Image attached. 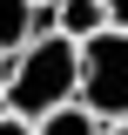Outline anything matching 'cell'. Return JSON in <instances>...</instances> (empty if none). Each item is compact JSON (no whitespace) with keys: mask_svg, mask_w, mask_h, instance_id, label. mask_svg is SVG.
<instances>
[{"mask_svg":"<svg viewBox=\"0 0 128 135\" xmlns=\"http://www.w3.org/2000/svg\"><path fill=\"white\" fill-rule=\"evenodd\" d=\"M81 101V47L67 34L47 41H27V47L7 61V88H0V108L20 122H47L54 108Z\"/></svg>","mask_w":128,"mask_h":135,"instance_id":"1","label":"cell"},{"mask_svg":"<svg viewBox=\"0 0 128 135\" xmlns=\"http://www.w3.org/2000/svg\"><path fill=\"white\" fill-rule=\"evenodd\" d=\"M81 108L108 128V122H128V34H95L81 41Z\"/></svg>","mask_w":128,"mask_h":135,"instance_id":"2","label":"cell"},{"mask_svg":"<svg viewBox=\"0 0 128 135\" xmlns=\"http://www.w3.org/2000/svg\"><path fill=\"white\" fill-rule=\"evenodd\" d=\"M54 27L67 34V41H95V34H108V0H54Z\"/></svg>","mask_w":128,"mask_h":135,"instance_id":"3","label":"cell"},{"mask_svg":"<svg viewBox=\"0 0 128 135\" xmlns=\"http://www.w3.org/2000/svg\"><path fill=\"white\" fill-rule=\"evenodd\" d=\"M27 41H34V0H0V54L14 61Z\"/></svg>","mask_w":128,"mask_h":135,"instance_id":"4","label":"cell"},{"mask_svg":"<svg viewBox=\"0 0 128 135\" xmlns=\"http://www.w3.org/2000/svg\"><path fill=\"white\" fill-rule=\"evenodd\" d=\"M34 135H101V122L81 108V101H67V108H54L47 122H34Z\"/></svg>","mask_w":128,"mask_h":135,"instance_id":"5","label":"cell"},{"mask_svg":"<svg viewBox=\"0 0 128 135\" xmlns=\"http://www.w3.org/2000/svg\"><path fill=\"white\" fill-rule=\"evenodd\" d=\"M0 135H34V122H20V115H7V108H0Z\"/></svg>","mask_w":128,"mask_h":135,"instance_id":"6","label":"cell"},{"mask_svg":"<svg viewBox=\"0 0 128 135\" xmlns=\"http://www.w3.org/2000/svg\"><path fill=\"white\" fill-rule=\"evenodd\" d=\"M108 27H115V34H128V0H108Z\"/></svg>","mask_w":128,"mask_h":135,"instance_id":"7","label":"cell"},{"mask_svg":"<svg viewBox=\"0 0 128 135\" xmlns=\"http://www.w3.org/2000/svg\"><path fill=\"white\" fill-rule=\"evenodd\" d=\"M101 135H128V122H108V128H101Z\"/></svg>","mask_w":128,"mask_h":135,"instance_id":"8","label":"cell"},{"mask_svg":"<svg viewBox=\"0 0 128 135\" xmlns=\"http://www.w3.org/2000/svg\"><path fill=\"white\" fill-rule=\"evenodd\" d=\"M34 7H54V0H34Z\"/></svg>","mask_w":128,"mask_h":135,"instance_id":"9","label":"cell"},{"mask_svg":"<svg viewBox=\"0 0 128 135\" xmlns=\"http://www.w3.org/2000/svg\"><path fill=\"white\" fill-rule=\"evenodd\" d=\"M0 88H7V74H0Z\"/></svg>","mask_w":128,"mask_h":135,"instance_id":"10","label":"cell"}]
</instances>
